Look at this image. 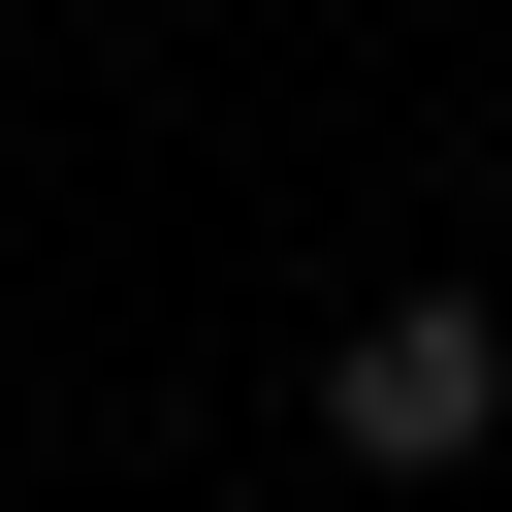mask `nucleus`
Segmentation results:
<instances>
[{"mask_svg":"<svg viewBox=\"0 0 512 512\" xmlns=\"http://www.w3.org/2000/svg\"><path fill=\"white\" fill-rule=\"evenodd\" d=\"M320 448H352V480H480V448H512V320H480V288H384V320L320 352Z\"/></svg>","mask_w":512,"mask_h":512,"instance_id":"1","label":"nucleus"}]
</instances>
